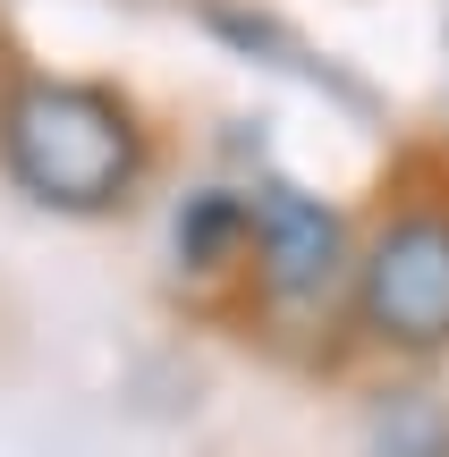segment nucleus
<instances>
[{
  "label": "nucleus",
  "instance_id": "nucleus-3",
  "mask_svg": "<svg viewBox=\"0 0 449 457\" xmlns=\"http://www.w3.org/2000/svg\"><path fill=\"white\" fill-rule=\"evenodd\" d=\"M356 228L339 195L263 170L254 179V245L229 296V322L288 364H348V296H356Z\"/></svg>",
  "mask_w": 449,
  "mask_h": 457
},
{
  "label": "nucleus",
  "instance_id": "nucleus-1",
  "mask_svg": "<svg viewBox=\"0 0 449 457\" xmlns=\"http://www.w3.org/2000/svg\"><path fill=\"white\" fill-rule=\"evenodd\" d=\"M0 179L51 220H119L162 179V136L102 77L17 68L0 85Z\"/></svg>",
  "mask_w": 449,
  "mask_h": 457
},
{
  "label": "nucleus",
  "instance_id": "nucleus-4",
  "mask_svg": "<svg viewBox=\"0 0 449 457\" xmlns=\"http://www.w3.org/2000/svg\"><path fill=\"white\" fill-rule=\"evenodd\" d=\"M246 245H254V179H195L170 204V271L204 305L229 313L237 279H246Z\"/></svg>",
  "mask_w": 449,
  "mask_h": 457
},
{
  "label": "nucleus",
  "instance_id": "nucleus-2",
  "mask_svg": "<svg viewBox=\"0 0 449 457\" xmlns=\"http://www.w3.org/2000/svg\"><path fill=\"white\" fill-rule=\"evenodd\" d=\"M348 364L373 373L449 364V153H407L356 228Z\"/></svg>",
  "mask_w": 449,
  "mask_h": 457
},
{
  "label": "nucleus",
  "instance_id": "nucleus-5",
  "mask_svg": "<svg viewBox=\"0 0 449 457\" xmlns=\"http://www.w3.org/2000/svg\"><path fill=\"white\" fill-rule=\"evenodd\" d=\"M356 457H449V398L433 373H373L356 398Z\"/></svg>",
  "mask_w": 449,
  "mask_h": 457
}]
</instances>
